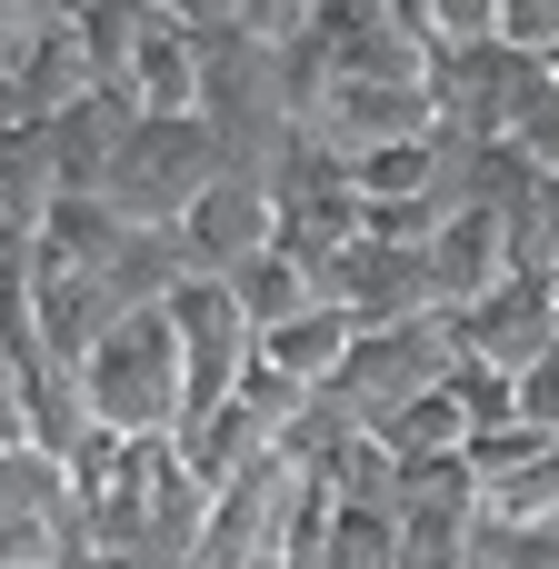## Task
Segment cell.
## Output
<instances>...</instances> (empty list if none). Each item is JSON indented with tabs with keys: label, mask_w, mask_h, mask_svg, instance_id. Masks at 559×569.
Returning a JSON list of instances; mask_svg holds the SVG:
<instances>
[{
	"label": "cell",
	"mask_w": 559,
	"mask_h": 569,
	"mask_svg": "<svg viewBox=\"0 0 559 569\" xmlns=\"http://www.w3.org/2000/svg\"><path fill=\"white\" fill-rule=\"evenodd\" d=\"M80 390H90V420H100V430H120V440H170V430H180V330H170V310L110 320V330L80 350Z\"/></svg>",
	"instance_id": "6da1fadb"
},
{
	"label": "cell",
	"mask_w": 559,
	"mask_h": 569,
	"mask_svg": "<svg viewBox=\"0 0 559 569\" xmlns=\"http://www.w3.org/2000/svg\"><path fill=\"white\" fill-rule=\"evenodd\" d=\"M220 170H230V150H220V130H210L200 110H140V130L120 140L100 200H110L130 230H180V210H190Z\"/></svg>",
	"instance_id": "7a4b0ae2"
},
{
	"label": "cell",
	"mask_w": 559,
	"mask_h": 569,
	"mask_svg": "<svg viewBox=\"0 0 559 569\" xmlns=\"http://www.w3.org/2000/svg\"><path fill=\"white\" fill-rule=\"evenodd\" d=\"M450 320V350L460 360H490V370H530L559 340V280L550 270H510L500 290H480L470 310H440Z\"/></svg>",
	"instance_id": "3957f363"
},
{
	"label": "cell",
	"mask_w": 559,
	"mask_h": 569,
	"mask_svg": "<svg viewBox=\"0 0 559 569\" xmlns=\"http://www.w3.org/2000/svg\"><path fill=\"white\" fill-rule=\"evenodd\" d=\"M280 240V190L260 180V170H220L190 210H180V250H190V270H210V280H230L240 260H260Z\"/></svg>",
	"instance_id": "277c9868"
},
{
	"label": "cell",
	"mask_w": 559,
	"mask_h": 569,
	"mask_svg": "<svg viewBox=\"0 0 559 569\" xmlns=\"http://www.w3.org/2000/svg\"><path fill=\"white\" fill-rule=\"evenodd\" d=\"M520 270L510 250V220L500 210H450V230L430 240V280H440V310H470L480 290H500Z\"/></svg>",
	"instance_id": "5b68a950"
},
{
	"label": "cell",
	"mask_w": 559,
	"mask_h": 569,
	"mask_svg": "<svg viewBox=\"0 0 559 569\" xmlns=\"http://www.w3.org/2000/svg\"><path fill=\"white\" fill-rule=\"evenodd\" d=\"M200 60H210V40L190 20H170V10H150V30H140L120 80H130L140 110H200Z\"/></svg>",
	"instance_id": "8992f818"
},
{
	"label": "cell",
	"mask_w": 559,
	"mask_h": 569,
	"mask_svg": "<svg viewBox=\"0 0 559 569\" xmlns=\"http://www.w3.org/2000/svg\"><path fill=\"white\" fill-rule=\"evenodd\" d=\"M350 340H360V320H350L340 300H310L300 320L260 330V360H270V370H290L300 390H330V380H340V360H350Z\"/></svg>",
	"instance_id": "52a82bcc"
},
{
	"label": "cell",
	"mask_w": 559,
	"mask_h": 569,
	"mask_svg": "<svg viewBox=\"0 0 559 569\" xmlns=\"http://www.w3.org/2000/svg\"><path fill=\"white\" fill-rule=\"evenodd\" d=\"M230 290H240L250 330H280V320H300L310 300H330V290H320V270H310V260H290L280 240H270L260 260H240V270H230Z\"/></svg>",
	"instance_id": "ba28073f"
},
{
	"label": "cell",
	"mask_w": 559,
	"mask_h": 569,
	"mask_svg": "<svg viewBox=\"0 0 559 569\" xmlns=\"http://www.w3.org/2000/svg\"><path fill=\"white\" fill-rule=\"evenodd\" d=\"M50 569H150V560H140V550H110V540H90V530H70V550Z\"/></svg>",
	"instance_id": "9c48e42d"
}]
</instances>
